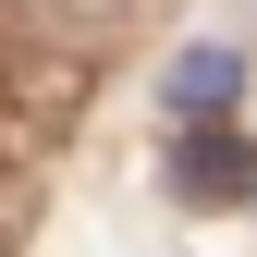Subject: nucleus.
I'll list each match as a JSON object with an SVG mask.
<instances>
[{"mask_svg":"<svg viewBox=\"0 0 257 257\" xmlns=\"http://www.w3.org/2000/svg\"><path fill=\"white\" fill-rule=\"evenodd\" d=\"M172 196H196V208L257 196V135H233V122H196V135L172 147Z\"/></svg>","mask_w":257,"mask_h":257,"instance_id":"obj_1","label":"nucleus"},{"mask_svg":"<svg viewBox=\"0 0 257 257\" xmlns=\"http://www.w3.org/2000/svg\"><path fill=\"white\" fill-rule=\"evenodd\" d=\"M159 98H172L184 122H208V110H233V98H245V49H184L172 74H159Z\"/></svg>","mask_w":257,"mask_h":257,"instance_id":"obj_2","label":"nucleus"}]
</instances>
